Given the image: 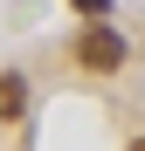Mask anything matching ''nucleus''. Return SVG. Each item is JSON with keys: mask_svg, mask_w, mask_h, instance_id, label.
Instances as JSON below:
<instances>
[{"mask_svg": "<svg viewBox=\"0 0 145 151\" xmlns=\"http://www.w3.org/2000/svg\"><path fill=\"white\" fill-rule=\"evenodd\" d=\"M76 62H83V69H117V62H125V35L90 28V35L76 41Z\"/></svg>", "mask_w": 145, "mask_h": 151, "instance_id": "f257e3e1", "label": "nucleus"}, {"mask_svg": "<svg viewBox=\"0 0 145 151\" xmlns=\"http://www.w3.org/2000/svg\"><path fill=\"white\" fill-rule=\"evenodd\" d=\"M21 110H28V83L21 76H0V124H14Z\"/></svg>", "mask_w": 145, "mask_h": 151, "instance_id": "f03ea898", "label": "nucleus"}, {"mask_svg": "<svg viewBox=\"0 0 145 151\" xmlns=\"http://www.w3.org/2000/svg\"><path fill=\"white\" fill-rule=\"evenodd\" d=\"M69 7H76V14H90V21H97V14L111 7V0H69Z\"/></svg>", "mask_w": 145, "mask_h": 151, "instance_id": "7ed1b4c3", "label": "nucleus"}, {"mask_svg": "<svg viewBox=\"0 0 145 151\" xmlns=\"http://www.w3.org/2000/svg\"><path fill=\"white\" fill-rule=\"evenodd\" d=\"M131 151H145V137H138V144H131Z\"/></svg>", "mask_w": 145, "mask_h": 151, "instance_id": "20e7f679", "label": "nucleus"}]
</instances>
